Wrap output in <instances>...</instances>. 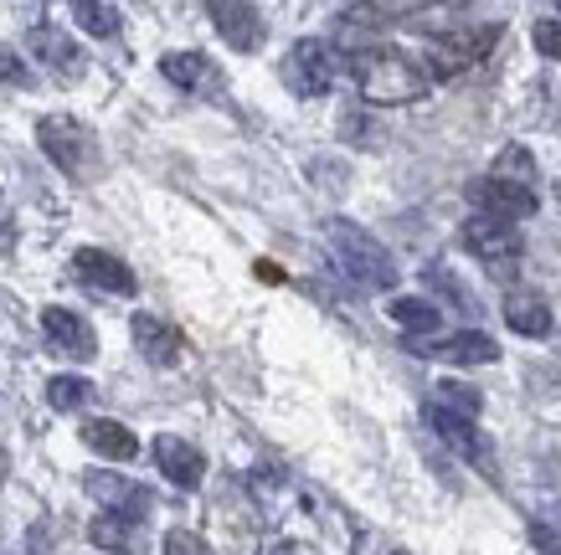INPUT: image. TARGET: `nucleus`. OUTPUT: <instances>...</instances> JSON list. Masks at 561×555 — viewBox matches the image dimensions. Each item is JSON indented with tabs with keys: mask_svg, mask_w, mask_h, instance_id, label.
Here are the masks:
<instances>
[{
	"mask_svg": "<svg viewBox=\"0 0 561 555\" xmlns=\"http://www.w3.org/2000/svg\"><path fill=\"white\" fill-rule=\"evenodd\" d=\"M433 406H443V412H454V417H463V421H474L484 396H479L474 386H463V381H438V386H433Z\"/></svg>",
	"mask_w": 561,
	"mask_h": 555,
	"instance_id": "obj_25",
	"label": "nucleus"
},
{
	"mask_svg": "<svg viewBox=\"0 0 561 555\" xmlns=\"http://www.w3.org/2000/svg\"><path fill=\"white\" fill-rule=\"evenodd\" d=\"M47 402H51V412H78V406L93 402V381H83V375H51Z\"/></svg>",
	"mask_w": 561,
	"mask_h": 555,
	"instance_id": "obj_26",
	"label": "nucleus"
},
{
	"mask_svg": "<svg viewBox=\"0 0 561 555\" xmlns=\"http://www.w3.org/2000/svg\"><path fill=\"white\" fill-rule=\"evenodd\" d=\"M26 47H32L36 57L57 72V78H68V83H72V78H83V47H78L62 26H51V21L32 26V32H26Z\"/></svg>",
	"mask_w": 561,
	"mask_h": 555,
	"instance_id": "obj_16",
	"label": "nucleus"
},
{
	"mask_svg": "<svg viewBox=\"0 0 561 555\" xmlns=\"http://www.w3.org/2000/svg\"><path fill=\"white\" fill-rule=\"evenodd\" d=\"M0 83L5 88H36V72L26 68V57H21L16 47H5V42H0Z\"/></svg>",
	"mask_w": 561,
	"mask_h": 555,
	"instance_id": "obj_27",
	"label": "nucleus"
},
{
	"mask_svg": "<svg viewBox=\"0 0 561 555\" xmlns=\"http://www.w3.org/2000/svg\"><path fill=\"white\" fill-rule=\"evenodd\" d=\"M36 144H42V154H47L62 175H72V181H93V175L103 170L99 135L88 129L83 118H72V114L36 118Z\"/></svg>",
	"mask_w": 561,
	"mask_h": 555,
	"instance_id": "obj_3",
	"label": "nucleus"
},
{
	"mask_svg": "<svg viewBox=\"0 0 561 555\" xmlns=\"http://www.w3.org/2000/svg\"><path fill=\"white\" fill-rule=\"evenodd\" d=\"M268 555H299V551H294L289 540H284V545H273V551H268Z\"/></svg>",
	"mask_w": 561,
	"mask_h": 555,
	"instance_id": "obj_32",
	"label": "nucleus"
},
{
	"mask_svg": "<svg viewBox=\"0 0 561 555\" xmlns=\"http://www.w3.org/2000/svg\"><path fill=\"white\" fill-rule=\"evenodd\" d=\"M351 72H356L360 99L376 103V108H402V103H417V99H427V88H433V78L412 62L408 51H387V47L356 51V57H351Z\"/></svg>",
	"mask_w": 561,
	"mask_h": 555,
	"instance_id": "obj_1",
	"label": "nucleus"
},
{
	"mask_svg": "<svg viewBox=\"0 0 561 555\" xmlns=\"http://www.w3.org/2000/svg\"><path fill=\"white\" fill-rule=\"evenodd\" d=\"M88 540L108 555H129L135 551V520H124V514H108V509H103L99 520H88Z\"/></svg>",
	"mask_w": 561,
	"mask_h": 555,
	"instance_id": "obj_22",
	"label": "nucleus"
},
{
	"mask_svg": "<svg viewBox=\"0 0 561 555\" xmlns=\"http://www.w3.org/2000/svg\"><path fill=\"white\" fill-rule=\"evenodd\" d=\"M469 201L484 211V217H494V221H526V217H536V196H530L526 185H505V181H484L479 185H469Z\"/></svg>",
	"mask_w": 561,
	"mask_h": 555,
	"instance_id": "obj_15",
	"label": "nucleus"
},
{
	"mask_svg": "<svg viewBox=\"0 0 561 555\" xmlns=\"http://www.w3.org/2000/svg\"><path fill=\"white\" fill-rule=\"evenodd\" d=\"M557 190H561V185H557Z\"/></svg>",
	"mask_w": 561,
	"mask_h": 555,
	"instance_id": "obj_34",
	"label": "nucleus"
},
{
	"mask_svg": "<svg viewBox=\"0 0 561 555\" xmlns=\"http://www.w3.org/2000/svg\"><path fill=\"white\" fill-rule=\"evenodd\" d=\"M150 453H154V469L165 473L175 488H202L206 458H202V448H196V442L175 438V432H160V438L150 442Z\"/></svg>",
	"mask_w": 561,
	"mask_h": 555,
	"instance_id": "obj_14",
	"label": "nucleus"
},
{
	"mask_svg": "<svg viewBox=\"0 0 561 555\" xmlns=\"http://www.w3.org/2000/svg\"><path fill=\"white\" fill-rule=\"evenodd\" d=\"M83 488L108 509V514H124V520H135V524L145 520L154 505L150 488H139V484H129V478H119V473H103V469L83 473Z\"/></svg>",
	"mask_w": 561,
	"mask_h": 555,
	"instance_id": "obj_11",
	"label": "nucleus"
},
{
	"mask_svg": "<svg viewBox=\"0 0 561 555\" xmlns=\"http://www.w3.org/2000/svg\"><path fill=\"white\" fill-rule=\"evenodd\" d=\"M0 253H11V221L0 217Z\"/></svg>",
	"mask_w": 561,
	"mask_h": 555,
	"instance_id": "obj_31",
	"label": "nucleus"
},
{
	"mask_svg": "<svg viewBox=\"0 0 561 555\" xmlns=\"http://www.w3.org/2000/svg\"><path fill=\"white\" fill-rule=\"evenodd\" d=\"M505 324L526 339H546L551 335V303L541 293H530V288H515L511 299H505Z\"/></svg>",
	"mask_w": 561,
	"mask_h": 555,
	"instance_id": "obj_20",
	"label": "nucleus"
},
{
	"mask_svg": "<svg viewBox=\"0 0 561 555\" xmlns=\"http://www.w3.org/2000/svg\"><path fill=\"white\" fill-rule=\"evenodd\" d=\"M417 350L433 355V360H448V366H490V360H500V345L490 335H479V329H459L448 339H417Z\"/></svg>",
	"mask_w": 561,
	"mask_h": 555,
	"instance_id": "obj_17",
	"label": "nucleus"
},
{
	"mask_svg": "<svg viewBox=\"0 0 561 555\" xmlns=\"http://www.w3.org/2000/svg\"><path fill=\"white\" fill-rule=\"evenodd\" d=\"M42 335H47L51 350L68 355V360H93V350H99L93 324H88L83 314L62 309V303H47V309H42Z\"/></svg>",
	"mask_w": 561,
	"mask_h": 555,
	"instance_id": "obj_9",
	"label": "nucleus"
},
{
	"mask_svg": "<svg viewBox=\"0 0 561 555\" xmlns=\"http://www.w3.org/2000/svg\"><path fill=\"white\" fill-rule=\"evenodd\" d=\"M490 181H505V185H536V154L526 150V144H505V150L494 154L490 165Z\"/></svg>",
	"mask_w": 561,
	"mask_h": 555,
	"instance_id": "obj_23",
	"label": "nucleus"
},
{
	"mask_svg": "<svg viewBox=\"0 0 561 555\" xmlns=\"http://www.w3.org/2000/svg\"><path fill=\"white\" fill-rule=\"evenodd\" d=\"M68 5H72V21H78L88 36H99V42H114V36H119V11H114V5H103V0H68Z\"/></svg>",
	"mask_w": 561,
	"mask_h": 555,
	"instance_id": "obj_24",
	"label": "nucleus"
},
{
	"mask_svg": "<svg viewBox=\"0 0 561 555\" xmlns=\"http://www.w3.org/2000/svg\"><path fill=\"white\" fill-rule=\"evenodd\" d=\"M83 442L99 458H108V463H135V458H139V438L124 427V421H114V417L83 421Z\"/></svg>",
	"mask_w": 561,
	"mask_h": 555,
	"instance_id": "obj_19",
	"label": "nucleus"
},
{
	"mask_svg": "<svg viewBox=\"0 0 561 555\" xmlns=\"http://www.w3.org/2000/svg\"><path fill=\"white\" fill-rule=\"evenodd\" d=\"M427 427H433V432H438L448 448H459L469 463L490 469V448H484V438L474 432V421H463V417H454V412H443V406L427 402Z\"/></svg>",
	"mask_w": 561,
	"mask_h": 555,
	"instance_id": "obj_18",
	"label": "nucleus"
},
{
	"mask_svg": "<svg viewBox=\"0 0 561 555\" xmlns=\"http://www.w3.org/2000/svg\"><path fill=\"white\" fill-rule=\"evenodd\" d=\"M160 78L181 88V93H196V99H217L221 93V68L206 51H165L160 57Z\"/></svg>",
	"mask_w": 561,
	"mask_h": 555,
	"instance_id": "obj_12",
	"label": "nucleus"
},
{
	"mask_svg": "<svg viewBox=\"0 0 561 555\" xmlns=\"http://www.w3.org/2000/svg\"><path fill=\"white\" fill-rule=\"evenodd\" d=\"M391 555H402V551H391Z\"/></svg>",
	"mask_w": 561,
	"mask_h": 555,
	"instance_id": "obj_33",
	"label": "nucleus"
},
{
	"mask_svg": "<svg viewBox=\"0 0 561 555\" xmlns=\"http://www.w3.org/2000/svg\"><path fill=\"white\" fill-rule=\"evenodd\" d=\"M530 540H536V551H541V555H561V535L551 530V524L530 520Z\"/></svg>",
	"mask_w": 561,
	"mask_h": 555,
	"instance_id": "obj_30",
	"label": "nucleus"
},
{
	"mask_svg": "<svg viewBox=\"0 0 561 555\" xmlns=\"http://www.w3.org/2000/svg\"><path fill=\"white\" fill-rule=\"evenodd\" d=\"M165 555H217L196 530H165Z\"/></svg>",
	"mask_w": 561,
	"mask_h": 555,
	"instance_id": "obj_29",
	"label": "nucleus"
},
{
	"mask_svg": "<svg viewBox=\"0 0 561 555\" xmlns=\"http://www.w3.org/2000/svg\"><path fill=\"white\" fill-rule=\"evenodd\" d=\"M500 42V26H479V32H448L438 36V42H427V78H454V72H463L469 62H479L484 51Z\"/></svg>",
	"mask_w": 561,
	"mask_h": 555,
	"instance_id": "obj_6",
	"label": "nucleus"
},
{
	"mask_svg": "<svg viewBox=\"0 0 561 555\" xmlns=\"http://www.w3.org/2000/svg\"><path fill=\"white\" fill-rule=\"evenodd\" d=\"M129 335H135V350L145 355L150 366H160V370L181 366V355H186V339H181V329H175L171 320L150 314V309H139L135 320H129Z\"/></svg>",
	"mask_w": 561,
	"mask_h": 555,
	"instance_id": "obj_10",
	"label": "nucleus"
},
{
	"mask_svg": "<svg viewBox=\"0 0 561 555\" xmlns=\"http://www.w3.org/2000/svg\"><path fill=\"white\" fill-rule=\"evenodd\" d=\"M324 242H330V257H335V268L351 278V284L360 288H391L397 284V257L376 242L366 227H356V221H324Z\"/></svg>",
	"mask_w": 561,
	"mask_h": 555,
	"instance_id": "obj_2",
	"label": "nucleus"
},
{
	"mask_svg": "<svg viewBox=\"0 0 561 555\" xmlns=\"http://www.w3.org/2000/svg\"><path fill=\"white\" fill-rule=\"evenodd\" d=\"M202 5H206V16H211V26H217V36L232 51L263 47L268 26H263V11H257L253 0H202Z\"/></svg>",
	"mask_w": 561,
	"mask_h": 555,
	"instance_id": "obj_7",
	"label": "nucleus"
},
{
	"mask_svg": "<svg viewBox=\"0 0 561 555\" xmlns=\"http://www.w3.org/2000/svg\"><path fill=\"white\" fill-rule=\"evenodd\" d=\"M387 320L397 324V329H408V335H433V329L443 324V309L438 303H427V299H391Z\"/></svg>",
	"mask_w": 561,
	"mask_h": 555,
	"instance_id": "obj_21",
	"label": "nucleus"
},
{
	"mask_svg": "<svg viewBox=\"0 0 561 555\" xmlns=\"http://www.w3.org/2000/svg\"><path fill=\"white\" fill-rule=\"evenodd\" d=\"M530 42H536V51H541V57L561 62V16L536 21V26H530Z\"/></svg>",
	"mask_w": 561,
	"mask_h": 555,
	"instance_id": "obj_28",
	"label": "nucleus"
},
{
	"mask_svg": "<svg viewBox=\"0 0 561 555\" xmlns=\"http://www.w3.org/2000/svg\"><path fill=\"white\" fill-rule=\"evenodd\" d=\"M72 273H78V284H88L93 293H114V299H129L139 288L135 268H129L124 257L103 253V247H78V253H72Z\"/></svg>",
	"mask_w": 561,
	"mask_h": 555,
	"instance_id": "obj_8",
	"label": "nucleus"
},
{
	"mask_svg": "<svg viewBox=\"0 0 561 555\" xmlns=\"http://www.w3.org/2000/svg\"><path fill=\"white\" fill-rule=\"evenodd\" d=\"M427 5H438V0H356V5H345L335 16V26L341 32H387L397 21L423 16Z\"/></svg>",
	"mask_w": 561,
	"mask_h": 555,
	"instance_id": "obj_13",
	"label": "nucleus"
},
{
	"mask_svg": "<svg viewBox=\"0 0 561 555\" xmlns=\"http://www.w3.org/2000/svg\"><path fill=\"white\" fill-rule=\"evenodd\" d=\"M278 78L289 88L294 99H324L335 78H341V57L330 51V42L320 36H299L289 51H284V62H278Z\"/></svg>",
	"mask_w": 561,
	"mask_h": 555,
	"instance_id": "obj_4",
	"label": "nucleus"
},
{
	"mask_svg": "<svg viewBox=\"0 0 561 555\" xmlns=\"http://www.w3.org/2000/svg\"><path fill=\"white\" fill-rule=\"evenodd\" d=\"M463 247L479 257V268L490 273L494 284H515V278H520V257H526V247H520V236H515L511 221L474 217L469 227H463Z\"/></svg>",
	"mask_w": 561,
	"mask_h": 555,
	"instance_id": "obj_5",
	"label": "nucleus"
}]
</instances>
